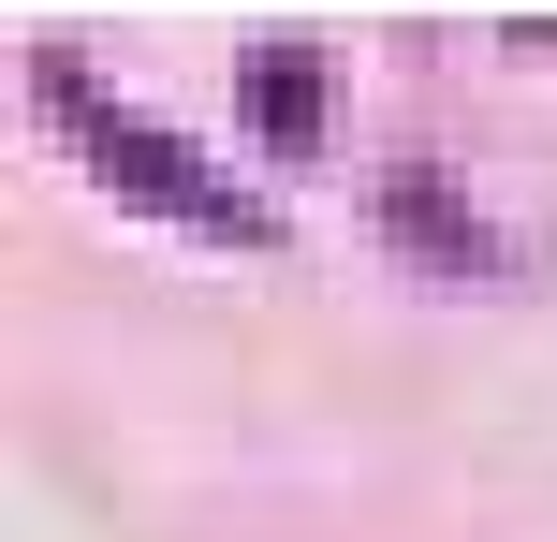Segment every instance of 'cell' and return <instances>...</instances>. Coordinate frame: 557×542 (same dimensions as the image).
I'll use <instances>...</instances> for the list:
<instances>
[{
    "instance_id": "6da1fadb",
    "label": "cell",
    "mask_w": 557,
    "mask_h": 542,
    "mask_svg": "<svg viewBox=\"0 0 557 542\" xmlns=\"http://www.w3.org/2000/svg\"><path fill=\"white\" fill-rule=\"evenodd\" d=\"M45 103L74 117V147H88V162H103L133 205H162V220H206V235H235V250H264V205L235 191L221 162H191V147H176L162 117H133L103 74H88V59H45Z\"/></svg>"
},
{
    "instance_id": "7a4b0ae2",
    "label": "cell",
    "mask_w": 557,
    "mask_h": 542,
    "mask_svg": "<svg viewBox=\"0 0 557 542\" xmlns=\"http://www.w3.org/2000/svg\"><path fill=\"white\" fill-rule=\"evenodd\" d=\"M235 103L264 117V147H308V117H323V59H294V45H250V59H235Z\"/></svg>"
}]
</instances>
